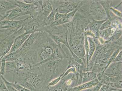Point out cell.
I'll return each instance as SVG.
<instances>
[{"mask_svg": "<svg viewBox=\"0 0 122 91\" xmlns=\"http://www.w3.org/2000/svg\"><path fill=\"white\" fill-rule=\"evenodd\" d=\"M4 19V16H2L0 14V21L3 20Z\"/></svg>", "mask_w": 122, "mask_h": 91, "instance_id": "d6a6232c", "label": "cell"}, {"mask_svg": "<svg viewBox=\"0 0 122 91\" xmlns=\"http://www.w3.org/2000/svg\"><path fill=\"white\" fill-rule=\"evenodd\" d=\"M53 7L58 13L64 14H68L75 10L79 6L81 1H50Z\"/></svg>", "mask_w": 122, "mask_h": 91, "instance_id": "5b68a950", "label": "cell"}, {"mask_svg": "<svg viewBox=\"0 0 122 91\" xmlns=\"http://www.w3.org/2000/svg\"><path fill=\"white\" fill-rule=\"evenodd\" d=\"M20 85L35 91H47L49 88L47 83L39 66H35L26 73Z\"/></svg>", "mask_w": 122, "mask_h": 91, "instance_id": "6da1fadb", "label": "cell"}, {"mask_svg": "<svg viewBox=\"0 0 122 91\" xmlns=\"http://www.w3.org/2000/svg\"><path fill=\"white\" fill-rule=\"evenodd\" d=\"M5 83L6 88L8 91H18L14 86L10 84V82L9 81L4 77V76L0 75Z\"/></svg>", "mask_w": 122, "mask_h": 91, "instance_id": "d4e9b609", "label": "cell"}, {"mask_svg": "<svg viewBox=\"0 0 122 91\" xmlns=\"http://www.w3.org/2000/svg\"><path fill=\"white\" fill-rule=\"evenodd\" d=\"M53 7L52 11L45 19V24H46V26H50L55 21L54 17H55V14L57 12V10L55 8Z\"/></svg>", "mask_w": 122, "mask_h": 91, "instance_id": "44dd1931", "label": "cell"}, {"mask_svg": "<svg viewBox=\"0 0 122 91\" xmlns=\"http://www.w3.org/2000/svg\"><path fill=\"white\" fill-rule=\"evenodd\" d=\"M99 1L106 12L108 19L111 18L112 15L110 8L112 6V1Z\"/></svg>", "mask_w": 122, "mask_h": 91, "instance_id": "d6986e66", "label": "cell"}, {"mask_svg": "<svg viewBox=\"0 0 122 91\" xmlns=\"http://www.w3.org/2000/svg\"><path fill=\"white\" fill-rule=\"evenodd\" d=\"M46 26L45 21L29 16L24 19L21 28L24 31V34L30 35L44 31Z\"/></svg>", "mask_w": 122, "mask_h": 91, "instance_id": "3957f363", "label": "cell"}, {"mask_svg": "<svg viewBox=\"0 0 122 91\" xmlns=\"http://www.w3.org/2000/svg\"><path fill=\"white\" fill-rule=\"evenodd\" d=\"M106 20L98 21L94 20H91L85 28V31L88 30L92 32L96 35L97 37L101 26Z\"/></svg>", "mask_w": 122, "mask_h": 91, "instance_id": "4fadbf2b", "label": "cell"}, {"mask_svg": "<svg viewBox=\"0 0 122 91\" xmlns=\"http://www.w3.org/2000/svg\"><path fill=\"white\" fill-rule=\"evenodd\" d=\"M87 18L98 21L108 19L106 12L99 1H91Z\"/></svg>", "mask_w": 122, "mask_h": 91, "instance_id": "277c9868", "label": "cell"}, {"mask_svg": "<svg viewBox=\"0 0 122 91\" xmlns=\"http://www.w3.org/2000/svg\"><path fill=\"white\" fill-rule=\"evenodd\" d=\"M38 1H34V0H23L24 3L26 4H34V5H36L38 3Z\"/></svg>", "mask_w": 122, "mask_h": 91, "instance_id": "1f68e13d", "label": "cell"}, {"mask_svg": "<svg viewBox=\"0 0 122 91\" xmlns=\"http://www.w3.org/2000/svg\"><path fill=\"white\" fill-rule=\"evenodd\" d=\"M97 73L89 71L83 73L82 75V84L97 79Z\"/></svg>", "mask_w": 122, "mask_h": 91, "instance_id": "ac0fdd59", "label": "cell"}, {"mask_svg": "<svg viewBox=\"0 0 122 91\" xmlns=\"http://www.w3.org/2000/svg\"><path fill=\"white\" fill-rule=\"evenodd\" d=\"M40 14L38 17L46 19L52 11L53 7L50 1H39Z\"/></svg>", "mask_w": 122, "mask_h": 91, "instance_id": "30bf717a", "label": "cell"}, {"mask_svg": "<svg viewBox=\"0 0 122 91\" xmlns=\"http://www.w3.org/2000/svg\"><path fill=\"white\" fill-rule=\"evenodd\" d=\"M122 62H113L110 64L104 74L109 77H114L122 75Z\"/></svg>", "mask_w": 122, "mask_h": 91, "instance_id": "9c48e42d", "label": "cell"}, {"mask_svg": "<svg viewBox=\"0 0 122 91\" xmlns=\"http://www.w3.org/2000/svg\"><path fill=\"white\" fill-rule=\"evenodd\" d=\"M118 90L115 87L113 84L109 83L102 85L99 91H113Z\"/></svg>", "mask_w": 122, "mask_h": 91, "instance_id": "603a6c76", "label": "cell"}, {"mask_svg": "<svg viewBox=\"0 0 122 91\" xmlns=\"http://www.w3.org/2000/svg\"><path fill=\"white\" fill-rule=\"evenodd\" d=\"M24 15V14L20 9L17 7L7 12L4 16V20H15L17 18Z\"/></svg>", "mask_w": 122, "mask_h": 91, "instance_id": "2e32d148", "label": "cell"}, {"mask_svg": "<svg viewBox=\"0 0 122 91\" xmlns=\"http://www.w3.org/2000/svg\"><path fill=\"white\" fill-rule=\"evenodd\" d=\"M10 84L18 91H35L29 89L18 84L12 82H10Z\"/></svg>", "mask_w": 122, "mask_h": 91, "instance_id": "484cf974", "label": "cell"}, {"mask_svg": "<svg viewBox=\"0 0 122 91\" xmlns=\"http://www.w3.org/2000/svg\"><path fill=\"white\" fill-rule=\"evenodd\" d=\"M78 7L75 10L68 14H65L62 18L57 21H55L50 25L51 26H55L62 25L70 23L71 21L75 14L78 10Z\"/></svg>", "mask_w": 122, "mask_h": 91, "instance_id": "7c38bea8", "label": "cell"}, {"mask_svg": "<svg viewBox=\"0 0 122 91\" xmlns=\"http://www.w3.org/2000/svg\"><path fill=\"white\" fill-rule=\"evenodd\" d=\"M99 82L97 79L88 82L81 84L75 87L70 88L67 91H82L90 89L97 85Z\"/></svg>", "mask_w": 122, "mask_h": 91, "instance_id": "e0dca14e", "label": "cell"}, {"mask_svg": "<svg viewBox=\"0 0 122 91\" xmlns=\"http://www.w3.org/2000/svg\"></svg>", "mask_w": 122, "mask_h": 91, "instance_id": "836d02e7", "label": "cell"}, {"mask_svg": "<svg viewBox=\"0 0 122 91\" xmlns=\"http://www.w3.org/2000/svg\"><path fill=\"white\" fill-rule=\"evenodd\" d=\"M30 35L24 34L15 38L9 54L19 49Z\"/></svg>", "mask_w": 122, "mask_h": 91, "instance_id": "9a60e30c", "label": "cell"}, {"mask_svg": "<svg viewBox=\"0 0 122 91\" xmlns=\"http://www.w3.org/2000/svg\"><path fill=\"white\" fill-rule=\"evenodd\" d=\"M70 58L52 60L39 66L47 83L63 74L68 66Z\"/></svg>", "mask_w": 122, "mask_h": 91, "instance_id": "7a4b0ae2", "label": "cell"}, {"mask_svg": "<svg viewBox=\"0 0 122 91\" xmlns=\"http://www.w3.org/2000/svg\"><path fill=\"white\" fill-rule=\"evenodd\" d=\"M16 7L15 1H0V14L4 16L8 11Z\"/></svg>", "mask_w": 122, "mask_h": 91, "instance_id": "5bb4252c", "label": "cell"}, {"mask_svg": "<svg viewBox=\"0 0 122 91\" xmlns=\"http://www.w3.org/2000/svg\"><path fill=\"white\" fill-rule=\"evenodd\" d=\"M15 2L16 6L20 9L24 15H28L35 18L38 17L39 12L37 5L26 4L23 1H15Z\"/></svg>", "mask_w": 122, "mask_h": 91, "instance_id": "52a82bcc", "label": "cell"}, {"mask_svg": "<svg viewBox=\"0 0 122 91\" xmlns=\"http://www.w3.org/2000/svg\"><path fill=\"white\" fill-rule=\"evenodd\" d=\"M7 90L4 81L0 75V91H3Z\"/></svg>", "mask_w": 122, "mask_h": 91, "instance_id": "83f0119b", "label": "cell"}, {"mask_svg": "<svg viewBox=\"0 0 122 91\" xmlns=\"http://www.w3.org/2000/svg\"><path fill=\"white\" fill-rule=\"evenodd\" d=\"M39 32L31 34L22 46L18 49L22 55L30 49L37 39Z\"/></svg>", "mask_w": 122, "mask_h": 91, "instance_id": "8fae6325", "label": "cell"}, {"mask_svg": "<svg viewBox=\"0 0 122 91\" xmlns=\"http://www.w3.org/2000/svg\"><path fill=\"white\" fill-rule=\"evenodd\" d=\"M63 75H64V73L58 77L50 81L48 84V87H52V86H56L60 81L62 79Z\"/></svg>", "mask_w": 122, "mask_h": 91, "instance_id": "cb8c5ba5", "label": "cell"}, {"mask_svg": "<svg viewBox=\"0 0 122 91\" xmlns=\"http://www.w3.org/2000/svg\"><path fill=\"white\" fill-rule=\"evenodd\" d=\"M21 28L7 36L0 43V58H2L9 54L15 38L24 34Z\"/></svg>", "mask_w": 122, "mask_h": 91, "instance_id": "8992f818", "label": "cell"}, {"mask_svg": "<svg viewBox=\"0 0 122 91\" xmlns=\"http://www.w3.org/2000/svg\"><path fill=\"white\" fill-rule=\"evenodd\" d=\"M122 51H121L115 57L113 62H122Z\"/></svg>", "mask_w": 122, "mask_h": 91, "instance_id": "f1b7e54d", "label": "cell"}, {"mask_svg": "<svg viewBox=\"0 0 122 91\" xmlns=\"http://www.w3.org/2000/svg\"><path fill=\"white\" fill-rule=\"evenodd\" d=\"M65 15V14H61V13H58V12H56L55 15L54 20L56 21L62 18Z\"/></svg>", "mask_w": 122, "mask_h": 91, "instance_id": "f546056e", "label": "cell"}, {"mask_svg": "<svg viewBox=\"0 0 122 91\" xmlns=\"http://www.w3.org/2000/svg\"><path fill=\"white\" fill-rule=\"evenodd\" d=\"M23 21L24 19L18 20H3L0 21V29L17 31L22 27Z\"/></svg>", "mask_w": 122, "mask_h": 91, "instance_id": "ba28073f", "label": "cell"}, {"mask_svg": "<svg viewBox=\"0 0 122 91\" xmlns=\"http://www.w3.org/2000/svg\"><path fill=\"white\" fill-rule=\"evenodd\" d=\"M97 79L99 82L102 85L110 83V78L105 75L104 73H97Z\"/></svg>", "mask_w": 122, "mask_h": 91, "instance_id": "7402d4cb", "label": "cell"}, {"mask_svg": "<svg viewBox=\"0 0 122 91\" xmlns=\"http://www.w3.org/2000/svg\"><path fill=\"white\" fill-rule=\"evenodd\" d=\"M6 61L3 57L1 61L0 68V75L4 76L5 74V63Z\"/></svg>", "mask_w": 122, "mask_h": 91, "instance_id": "4316f807", "label": "cell"}, {"mask_svg": "<svg viewBox=\"0 0 122 91\" xmlns=\"http://www.w3.org/2000/svg\"><path fill=\"white\" fill-rule=\"evenodd\" d=\"M16 70L15 61L6 62L5 63V74H13Z\"/></svg>", "mask_w": 122, "mask_h": 91, "instance_id": "ffe728a7", "label": "cell"}, {"mask_svg": "<svg viewBox=\"0 0 122 91\" xmlns=\"http://www.w3.org/2000/svg\"><path fill=\"white\" fill-rule=\"evenodd\" d=\"M102 85L101 83L99 82L97 85L92 88V91H99Z\"/></svg>", "mask_w": 122, "mask_h": 91, "instance_id": "4dcf8cb0", "label": "cell"}]
</instances>
